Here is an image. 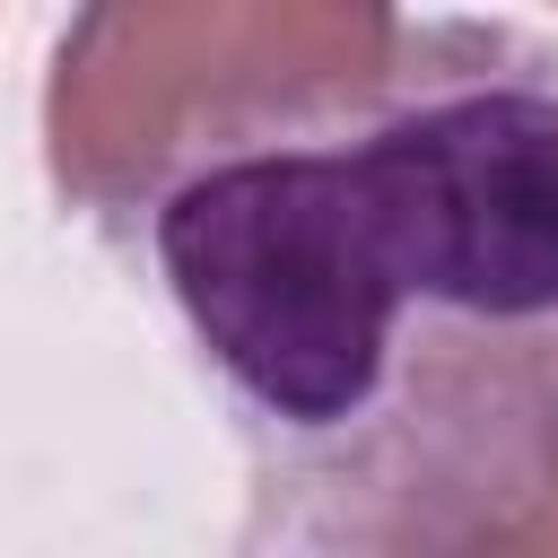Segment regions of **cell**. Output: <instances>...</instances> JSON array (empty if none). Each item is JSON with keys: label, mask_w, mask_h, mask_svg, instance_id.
I'll return each instance as SVG.
<instances>
[{"label": "cell", "mask_w": 558, "mask_h": 558, "mask_svg": "<svg viewBox=\"0 0 558 558\" xmlns=\"http://www.w3.org/2000/svg\"><path fill=\"white\" fill-rule=\"evenodd\" d=\"M157 262L262 418L349 436L427 323H558V96L488 35L357 131L183 174Z\"/></svg>", "instance_id": "cell-1"}, {"label": "cell", "mask_w": 558, "mask_h": 558, "mask_svg": "<svg viewBox=\"0 0 558 558\" xmlns=\"http://www.w3.org/2000/svg\"><path fill=\"white\" fill-rule=\"evenodd\" d=\"M480 44V26H410L392 9L340 0L87 9L61 35L44 96L52 174L96 209L174 192L218 157L314 140L340 113H384L453 78Z\"/></svg>", "instance_id": "cell-2"}, {"label": "cell", "mask_w": 558, "mask_h": 558, "mask_svg": "<svg viewBox=\"0 0 558 558\" xmlns=\"http://www.w3.org/2000/svg\"><path fill=\"white\" fill-rule=\"evenodd\" d=\"M323 488L349 558H558V323H427Z\"/></svg>", "instance_id": "cell-3"}]
</instances>
